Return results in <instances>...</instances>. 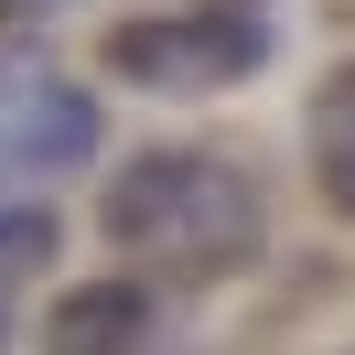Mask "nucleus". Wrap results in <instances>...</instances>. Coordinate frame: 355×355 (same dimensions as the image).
Wrapping results in <instances>:
<instances>
[{"label":"nucleus","mask_w":355,"mask_h":355,"mask_svg":"<svg viewBox=\"0 0 355 355\" xmlns=\"http://www.w3.org/2000/svg\"><path fill=\"white\" fill-rule=\"evenodd\" d=\"M108 237L173 269H237L259 259V183L216 151H140L108 183Z\"/></svg>","instance_id":"1"},{"label":"nucleus","mask_w":355,"mask_h":355,"mask_svg":"<svg viewBox=\"0 0 355 355\" xmlns=\"http://www.w3.org/2000/svg\"><path fill=\"white\" fill-rule=\"evenodd\" d=\"M259 65H269V11L259 0H183V11H151V22L108 33V76L151 87V97H216Z\"/></svg>","instance_id":"2"},{"label":"nucleus","mask_w":355,"mask_h":355,"mask_svg":"<svg viewBox=\"0 0 355 355\" xmlns=\"http://www.w3.org/2000/svg\"><path fill=\"white\" fill-rule=\"evenodd\" d=\"M87 151H97V97L76 87V76H44V65L0 76V183L76 173Z\"/></svg>","instance_id":"3"},{"label":"nucleus","mask_w":355,"mask_h":355,"mask_svg":"<svg viewBox=\"0 0 355 355\" xmlns=\"http://www.w3.org/2000/svg\"><path fill=\"white\" fill-rule=\"evenodd\" d=\"M140 345H151V291L140 280H87L44 323V355H140Z\"/></svg>","instance_id":"4"},{"label":"nucleus","mask_w":355,"mask_h":355,"mask_svg":"<svg viewBox=\"0 0 355 355\" xmlns=\"http://www.w3.org/2000/svg\"><path fill=\"white\" fill-rule=\"evenodd\" d=\"M312 183L334 216H355V65H334L312 97Z\"/></svg>","instance_id":"5"},{"label":"nucleus","mask_w":355,"mask_h":355,"mask_svg":"<svg viewBox=\"0 0 355 355\" xmlns=\"http://www.w3.org/2000/svg\"><path fill=\"white\" fill-rule=\"evenodd\" d=\"M44 259H54V216L44 205H0V280H22Z\"/></svg>","instance_id":"6"},{"label":"nucleus","mask_w":355,"mask_h":355,"mask_svg":"<svg viewBox=\"0 0 355 355\" xmlns=\"http://www.w3.org/2000/svg\"><path fill=\"white\" fill-rule=\"evenodd\" d=\"M11 11H22V0H0V22H11Z\"/></svg>","instance_id":"7"},{"label":"nucleus","mask_w":355,"mask_h":355,"mask_svg":"<svg viewBox=\"0 0 355 355\" xmlns=\"http://www.w3.org/2000/svg\"><path fill=\"white\" fill-rule=\"evenodd\" d=\"M0 355H11V323H0Z\"/></svg>","instance_id":"8"}]
</instances>
